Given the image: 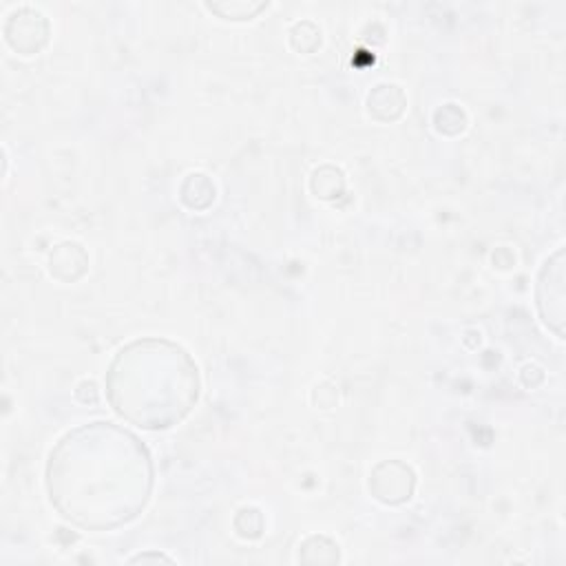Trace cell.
<instances>
[{"label": "cell", "instance_id": "6da1fadb", "mask_svg": "<svg viewBox=\"0 0 566 566\" xmlns=\"http://www.w3.org/2000/svg\"><path fill=\"white\" fill-rule=\"evenodd\" d=\"M55 509L84 528H113L135 517L148 500L153 471L144 444L111 422L66 433L46 467Z\"/></svg>", "mask_w": 566, "mask_h": 566}, {"label": "cell", "instance_id": "7a4b0ae2", "mask_svg": "<svg viewBox=\"0 0 566 566\" xmlns=\"http://www.w3.org/2000/svg\"><path fill=\"white\" fill-rule=\"evenodd\" d=\"M108 398L128 420L146 429L179 422L197 400V367L168 340H137L124 347L111 365Z\"/></svg>", "mask_w": 566, "mask_h": 566}, {"label": "cell", "instance_id": "3957f363", "mask_svg": "<svg viewBox=\"0 0 566 566\" xmlns=\"http://www.w3.org/2000/svg\"><path fill=\"white\" fill-rule=\"evenodd\" d=\"M546 290V296H537L539 310L548 303V310H544V321L551 325L557 334H562V323H564V252L557 250V254L546 263L542 276H539V287Z\"/></svg>", "mask_w": 566, "mask_h": 566}]
</instances>
